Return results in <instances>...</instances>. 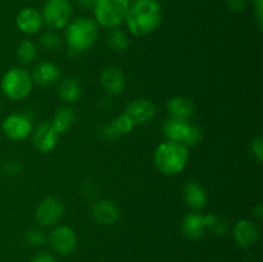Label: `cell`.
<instances>
[{
  "mask_svg": "<svg viewBox=\"0 0 263 262\" xmlns=\"http://www.w3.org/2000/svg\"><path fill=\"white\" fill-rule=\"evenodd\" d=\"M162 17V8L157 0H136L130 4L125 23L133 35L146 36L158 28Z\"/></svg>",
  "mask_w": 263,
  "mask_h": 262,
  "instance_id": "cell-1",
  "label": "cell"
},
{
  "mask_svg": "<svg viewBox=\"0 0 263 262\" xmlns=\"http://www.w3.org/2000/svg\"><path fill=\"white\" fill-rule=\"evenodd\" d=\"M189 161V148L176 141L166 140L159 144L153 154L156 169L167 176H175L184 171Z\"/></svg>",
  "mask_w": 263,
  "mask_h": 262,
  "instance_id": "cell-2",
  "label": "cell"
},
{
  "mask_svg": "<svg viewBox=\"0 0 263 262\" xmlns=\"http://www.w3.org/2000/svg\"><path fill=\"white\" fill-rule=\"evenodd\" d=\"M99 36V26L89 17H79L66 26V43L74 53H84L94 46Z\"/></svg>",
  "mask_w": 263,
  "mask_h": 262,
  "instance_id": "cell-3",
  "label": "cell"
},
{
  "mask_svg": "<svg viewBox=\"0 0 263 262\" xmlns=\"http://www.w3.org/2000/svg\"><path fill=\"white\" fill-rule=\"evenodd\" d=\"M130 9V0H97L92 12L98 26L110 30L125 23Z\"/></svg>",
  "mask_w": 263,
  "mask_h": 262,
  "instance_id": "cell-4",
  "label": "cell"
},
{
  "mask_svg": "<svg viewBox=\"0 0 263 262\" xmlns=\"http://www.w3.org/2000/svg\"><path fill=\"white\" fill-rule=\"evenodd\" d=\"M0 87L8 99L23 100L32 91L33 81L27 69L22 67H13L4 73Z\"/></svg>",
  "mask_w": 263,
  "mask_h": 262,
  "instance_id": "cell-5",
  "label": "cell"
},
{
  "mask_svg": "<svg viewBox=\"0 0 263 262\" xmlns=\"http://www.w3.org/2000/svg\"><path fill=\"white\" fill-rule=\"evenodd\" d=\"M163 134L167 140L184 144L185 146H195L202 141L203 131L190 121L175 120L168 117L163 125Z\"/></svg>",
  "mask_w": 263,
  "mask_h": 262,
  "instance_id": "cell-6",
  "label": "cell"
},
{
  "mask_svg": "<svg viewBox=\"0 0 263 262\" xmlns=\"http://www.w3.org/2000/svg\"><path fill=\"white\" fill-rule=\"evenodd\" d=\"M72 14L73 8L69 0H46L41 10L44 23L53 30L66 28L72 21Z\"/></svg>",
  "mask_w": 263,
  "mask_h": 262,
  "instance_id": "cell-7",
  "label": "cell"
},
{
  "mask_svg": "<svg viewBox=\"0 0 263 262\" xmlns=\"http://www.w3.org/2000/svg\"><path fill=\"white\" fill-rule=\"evenodd\" d=\"M64 213V205L59 198L49 195L37 204L35 210V218L41 226H55Z\"/></svg>",
  "mask_w": 263,
  "mask_h": 262,
  "instance_id": "cell-8",
  "label": "cell"
},
{
  "mask_svg": "<svg viewBox=\"0 0 263 262\" xmlns=\"http://www.w3.org/2000/svg\"><path fill=\"white\" fill-rule=\"evenodd\" d=\"M2 130L9 140L22 141L32 133V122L27 115L12 113L7 116L2 123Z\"/></svg>",
  "mask_w": 263,
  "mask_h": 262,
  "instance_id": "cell-9",
  "label": "cell"
},
{
  "mask_svg": "<svg viewBox=\"0 0 263 262\" xmlns=\"http://www.w3.org/2000/svg\"><path fill=\"white\" fill-rule=\"evenodd\" d=\"M48 241L51 248L59 254H71L76 249L77 236L73 229L67 225H57L49 233Z\"/></svg>",
  "mask_w": 263,
  "mask_h": 262,
  "instance_id": "cell-10",
  "label": "cell"
},
{
  "mask_svg": "<svg viewBox=\"0 0 263 262\" xmlns=\"http://www.w3.org/2000/svg\"><path fill=\"white\" fill-rule=\"evenodd\" d=\"M59 134L53 128L50 122H43L32 130V145L40 153H49L57 146Z\"/></svg>",
  "mask_w": 263,
  "mask_h": 262,
  "instance_id": "cell-11",
  "label": "cell"
},
{
  "mask_svg": "<svg viewBox=\"0 0 263 262\" xmlns=\"http://www.w3.org/2000/svg\"><path fill=\"white\" fill-rule=\"evenodd\" d=\"M15 25L21 32L26 35H36L43 28V15L35 8H23L15 17Z\"/></svg>",
  "mask_w": 263,
  "mask_h": 262,
  "instance_id": "cell-12",
  "label": "cell"
},
{
  "mask_svg": "<svg viewBox=\"0 0 263 262\" xmlns=\"http://www.w3.org/2000/svg\"><path fill=\"white\" fill-rule=\"evenodd\" d=\"M91 216L102 225H115L121 218V210L109 199H99L92 204Z\"/></svg>",
  "mask_w": 263,
  "mask_h": 262,
  "instance_id": "cell-13",
  "label": "cell"
},
{
  "mask_svg": "<svg viewBox=\"0 0 263 262\" xmlns=\"http://www.w3.org/2000/svg\"><path fill=\"white\" fill-rule=\"evenodd\" d=\"M156 105L149 99L134 100L125 109V113L133 120L135 126L143 125V123H146L151 120H153L154 116H156Z\"/></svg>",
  "mask_w": 263,
  "mask_h": 262,
  "instance_id": "cell-14",
  "label": "cell"
},
{
  "mask_svg": "<svg viewBox=\"0 0 263 262\" xmlns=\"http://www.w3.org/2000/svg\"><path fill=\"white\" fill-rule=\"evenodd\" d=\"M100 85L109 95L122 94L126 87V77L122 69L116 66H109L100 74Z\"/></svg>",
  "mask_w": 263,
  "mask_h": 262,
  "instance_id": "cell-15",
  "label": "cell"
},
{
  "mask_svg": "<svg viewBox=\"0 0 263 262\" xmlns=\"http://www.w3.org/2000/svg\"><path fill=\"white\" fill-rule=\"evenodd\" d=\"M182 233L190 240H198L204 235L207 230V220L205 215H202L199 211H190L182 220Z\"/></svg>",
  "mask_w": 263,
  "mask_h": 262,
  "instance_id": "cell-16",
  "label": "cell"
},
{
  "mask_svg": "<svg viewBox=\"0 0 263 262\" xmlns=\"http://www.w3.org/2000/svg\"><path fill=\"white\" fill-rule=\"evenodd\" d=\"M234 238L241 248L254 246L259 239V230L256 223L249 220H239L234 226Z\"/></svg>",
  "mask_w": 263,
  "mask_h": 262,
  "instance_id": "cell-17",
  "label": "cell"
},
{
  "mask_svg": "<svg viewBox=\"0 0 263 262\" xmlns=\"http://www.w3.org/2000/svg\"><path fill=\"white\" fill-rule=\"evenodd\" d=\"M32 81L40 86H51L61 79V71L57 64L51 62H40L32 69Z\"/></svg>",
  "mask_w": 263,
  "mask_h": 262,
  "instance_id": "cell-18",
  "label": "cell"
},
{
  "mask_svg": "<svg viewBox=\"0 0 263 262\" xmlns=\"http://www.w3.org/2000/svg\"><path fill=\"white\" fill-rule=\"evenodd\" d=\"M182 198L192 211H200L207 205V190L195 181H189L182 189Z\"/></svg>",
  "mask_w": 263,
  "mask_h": 262,
  "instance_id": "cell-19",
  "label": "cell"
},
{
  "mask_svg": "<svg viewBox=\"0 0 263 262\" xmlns=\"http://www.w3.org/2000/svg\"><path fill=\"white\" fill-rule=\"evenodd\" d=\"M166 109L168 113V117L182 121H190V118L195 113V107L192 100L186 97H181V95L168 99Z\"/></svg>",
  "mask_w": 263,
  "mask_h": 262,
  "instance_id": "cell-20",
  "label": "cell"
},
{
  "mask_svg": "<svg viewBox=\"0 0 263 262\" xmlns=\"http://www.w3.org/2000/svg\"><path fill=\"white\" fill-rule=\"evenodd\" d=\"M74 122H76V113L67 104L57 108L55 112H54L53 120L50 121L53 128L59 135L68 131Z\"/></svg>",
  "mask_w": 263,
  "mask_h": 262,
  "instance_id": "cell-21",
  "label": "cell"
},
{
  "mask_svg": "<svg viewBox=\"0 0 263 262\" xmlns=\"http://www.w3.org/2000/svg\"><path fill=\"white\" fill-rule=\"evenodd\" d=\"M58 95L64 104H73L82 95L81 84L74 77H67V79L62 80L61 84H59Z\"/></svg>",
  "mask_w": 263,
  "mask_h": 262,
  "instance_id": "cell-22",
  "label": "cell"
},
{
  "mask_svg": "<svg viewBox=\"0 0 263 262\" xmlns=\"http://www.w3.org/2000/svg\"><path fill=\"white\" fill-rule=\"evenodd\" d=\"M105 44L108 48L116 53H121L125 51L130 45V39H128L127 33L125 31L120 30V28H110L109 32L107 33L105 38Z\"/></svg>",
  "mask_w": 263,
  "mask_h": 262,
  "instance_id": "cell-23",
  "label": "cell"
},
{
  "mask_svg": "<svg viewBox=\"0 0 263 262\" xmlns=\"http://www.w3.org/2000/svg\"><path fill=\"white\" fill-rule=\"evenodd\" d=\"M37 55V48L31 40H22L17 48V58L22 64H30Z\"/></svg>",
  "mask_w": 263,
  "mask_h": 262,
  "instance_id": "cell-24",
  "label": "cell"
},
{
  "mask_svg": "<svg viewBox=\"0 0 263 262\" xmlns=\"http://www.w3.org/2000/svg\"><path fill=\"white\" fill-rule=\"evenodd\" d=\"M112 121L113 123H115L116 128H117L120 135H125V134L131 133V131L134 130V127H135V123L133 122V120H131L125 112L121 113L120 116H117V117Z\"/></svg>",
  "mask_w": 263,
  "mask_h": 262,
  "instance_id": "cell-25",
  "label": "cell"
},
{
  "mask_svg": "<svg viewBox=\"0 0 263 262\" xmlns=\"http://www.w3.org/2000/svg\"><path fill=\"white\" fill-rule=\"evenodd\" d=\"M26 240H27L31 246L40 247V246H44V244L46 243V240H48V236L45 235V233H44L41 229L33 228V229H30V230L26 233Z\"/></svg>",
  "mask_w": 263,
  "mask_h": 262,
  "instance_id": "cell-26",
  "label": "cell"
},
{
  "mask_svg": "<svg viewBox=\"0 0 263 262\" xmlns=\"http://www.w3.org/2000/svg\"><path fill=\"white\" fill-rule=\"evenodd\" d=\"M40 44L43 48L48 49V50H55L61 46V38L57 33L49 31V32H44L40 36Z\"/></svg>",
  "mask_w": 263,
  "mask_h": 262,
  "instance_id": "cell-27",
  "label": "cell"
},
{
  "mask_svg": "<svg viewBox=\"0 0 263 262\" xmlns=\"http://www.w3.org/2000/svg\"><path fill=\"white\" fill-rule=\"evenodd\" d=\"M251 152L254 158L257 159V162L261 163L263 161V139L261 136H257L251 141Z\"/></svg>",
  "mask_w": 263,
  "mask_h": 262,
  "instance_id": "cell-28",
  "label": "cell"
},
{
  "mask_svg": "<svg viewBox=\"0 0 263 262\" xmlns=\"http://www.w3.org/2000/svg\"><path fill=\"white\" fill-rule=\"evenodd\" d=\"M102 136L105 139V140H115V139L120 138L121 135L118 134V131H117V128H116L113 121H110L109 123H107V125L103 127Z\"/></svg>",
  "mask_w": 263,
  "mask_h": 262,
  "instance_id": "cell-29",
  "label": "cell"
},
{
  "mask_svg": "<svg viewBox=\"0 0 263 262\" xmlns=\"http://www.w3.org/2000/svg\"><path fill=\"white\" fill-rule=\"evenodd\" d=\"M247 3H248V0H226L229 9L235 13L243 10L247 7Z\"/></svg>",
  "mask_w": 263,
  "mask_h": 262,
  "instance_id": "cell-30",
  "label": "cell"
},
{
  "mask_svg": "<svg viewBox=\"0 0 263 262\" xmlns=\"http://www.w3.org/2000/svg\"><path fill=\"white\" fill-rule=\"evenodd\" d=\"M211 229H212L217 235H225V233L228 231V222L221 220L220 217H217V220H216V222L213 223V226Z\"/></svg>",
  "mask_w": 263,
  "mask_h": 262,
  "instance_id": "cell-31",
  "label": "cell"
},
{
  "mask_svg": "<svg viewBox=\"0 0 263 262\" xmlns=\"http://www.w3.org/2000/svg\"><path fill=\"white\" fill-rule=\"evenodd\" d=\"M21 164L18 161H12V162H8L5 164V174L8 175H18L21 172Z\"/></svg>",
  "mask_w": 263,
  "mask_h": 262,
  "instance_id": "cell-32",
  "label": "cell"
},
{
  "mask_svg": "<svg viewBox=\"0 0 263 262\" xmlns=\"http://www.w3.org/2000/svg\"><path fill=\"white\" fill-rule=\"evenodd\" d=\"M31 262H57V259L48 253H37L32 257Z\"/></svg>",
  "mask_w": 263,
  "mask_h": 262,
  "instance_id": "cell-33",
  "label": "cell"
},
{
  "mask_svg": "<svg viewBox=\"0 0 263 262\" xmlns=\"http://www.w3.org/2000/svg\"><path fill=\"white\" fill-rule=\"evenodd\" d=\"M77 5L82 8V9H92L97 3V0H74Z\"/></svg>",
  "mask_w": 263,
  "mask_h": 262,
  "instance_id": "cell-34",
  "label": "cell"
},
{
  "mask_svg": "<svg viewBox=\"0 0 263 262\" xmlns=\"http://www.w3.org/2000/svg\"><path fill=\"white\" fill-rule=\"evenodd\" d=\"M256 18H257V21H258L259 28H261L262 23H263V4L256 5Z\"/></svg>",
  "mask_w": 263,
  "mask_h": 262,
  "instance_id": "cell-35",
  "label": "cell"
},
{
  "mask_svg": "<svg viewBox=\"0 0 263 262\" xmlns=\"http://www.w3.org/2000/svg\"><path fill=\"white\" fill-rule=\"evenodd\" d=\"M253 216L257 218V220L261 221L262 217H263V205L261 203H258V204L256 205V207L253 208Z\"/></svg>",
  "mask_w": 263,
  "mask_h": 262,
  "instance_id": "cell-36",
  "label": "cell"
},
{
  "mask_svg": "<svg viewBox=\"0 0 263 262\" xmlns=\"http://www.w3.org/2000/svg\"><path fill=\"white\" fill-rule=\"evenodd\" d=\"M254 3V5H261L263 4V0H252Z\"/></svg>",
  "mask_w": 263,
  "mask_h": 262,
  "instance_id": "cell-37",
  "label": "cell"
}]
</instances>
